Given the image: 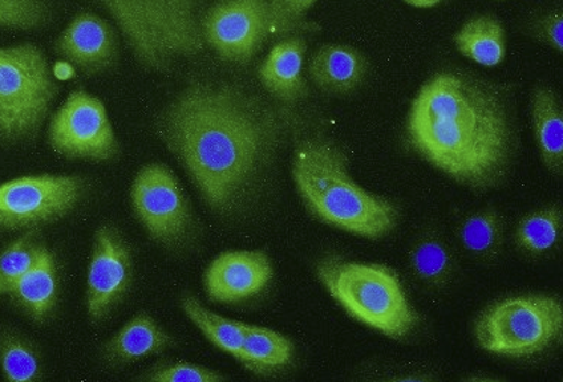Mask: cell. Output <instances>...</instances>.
Masks as SVG:
<instances>
[{
    "label": "cell",
    "instance_id": "1",
    "mask_svg": "<svg viewBox=\"0 0 563 382\" xmlns=\"http://www.w3.org/2000/svg\"><path fill=\"white\" fill-rule=\"evenodd\" d=\"M162 132L206 201L225 209L251 181L269 130L249 97L229 85H189L166 109Z\"/></svg>",
    "mask_w": 563,
    "mask_h": 382
},
{
    "label": "cell",
    "instance_id": "2",
    "mask_svg": "<svg viewBox=\"0 0 563 382\" xmlns=\"http://www.w3.org/2000/svg\"><path fill=\"white\" fill-rule=\"evenodd\" d=\"M407 135L420 156L472 188L493 185L508 164V121L496 96L453 73L421 87Z\"/></svg>",
    "mask_w": 563,
    "mask_h": 382
},
{
    "label": "cell",
    "instance_id": "3",
    "mask_svg": "<svg viewBox=\"0 0 563 382\" xmlns=\"http://www.w3.org/2000/svg\"><path fill=\"white\" fill-rule=\"evenodd\" d=\"M294 178L310 212L330 226L368 239L384 238L398 226V209L356 185L347 157L327 141L299 145Z\"/></svg>",
    "mask_w": 563,
    "mask_h": 382
},
{
    "label": "cell",
    "instance_id": "4",
    "mask_svg": "<svg viewBox=\"0 0 563 382\" xmlns=\"http://www.w3.org/2000/svg\"><path fill=\"white\" fill-rule=\"evenodd\" d=\"M144 67L166 72L174 61L201 54L198 0H99Z\"/></svg>",
    "mask_w": 563,
    "mask_h": 382
},
{
    "label": "cell",
    "instance_id": "5",
    "mask_svg": "<svg viewBox=\"0 0 563 382\" xmlns=\"http://www.w3.org/2000/svg\"><path fill=\"white\" fill-rule=\"evenodd\" d=\"M316 272L332 298L367 327L391 339H402L416 328L419 318L390 268L327 258Z\"/></svg>",
    "mask_w": 563,
    "mask_h": 382
},
{
    "label": "cell",
    "instance_id": "6",
    "mask_svg": "<svg viewBox=\"0 0 563 382\" xmlns=\"http://www.w3.org/2000/svg\"><path fill=\"white\" fill-rule=\"evenodd\" d=\"M56 95L58 88L38 47H0V140L19 142L38 132Z\"/></svg>",
    "mask_w": 563,
    "mask_h": 382
},
{
    "label": "cell",
    "instance_id": "7",
    "mask_svg": "<svg viewBox=\"0 0 563 382\" xmlns=\"http://www.w3.org/2000/svg\"><path fill=\"white\" fill-rule=\"evenodd\" d=\"M562 303L554 296L526 295L498 301L477 319V343L496 356H534L562 335Z\"/></svg>",
    "mask_w": 563,
    "mask_h": 382
},
{
    "label": "cell",
    "instance_id": "8",
    "mask_svg": "<svg viewBox=\"0 0 563 382\" xmlns=\"http://www.w3.org/2000/svg\"><path fill=\"white\" fill-rule=\"evenodd\" d=\"M48 141L56 153L70 160L108 161L119 150L103 101L80 89L55 113Z\"/></svg>",
    "mask_w": 563,
    "mask_h": 382
},
{
    "label": "cell",
    "instance_id": "9",
    "mask_svg": "<svg viewBox=\"0 0 563 382\" xmlns=\"http://www.w3.org/2000/svg\"><path fill=\"white\" fill-rule=\"evenodd\" d=\"M205 43L234 64L249 63L274 32L266 0H224L201 20Z\"/></svg>",
    "mask_w": 563,
    "mask_h": 382
},
{
    "label": "cell",
    "instance_id": "10",
    "mask_svg": "<svg viewBox=\"0 0 563 382\" xmlns=\"http://www.w3.org/2000/svg\"><path fill=\"white\" fill-rule=\"evenodd\" d=\"M82 195V181L67 176L15 178L0 186V227L22 229L55 221Z\"/></svg>",
    "mask_w": 563,
    "mask_h": 382
},
{
    "label": "cell",
    "instance_id": "11",
    "mask_svg": "<svg viewBox=\"0 0 563 382\" xmlns=\"http://www.w3.org/2000/svg\"><path fill=\"white\" fill-rule=\"evenodd\" d=\"M132 205L137 219L156 241L176 243L188 233L189 203L168 166L152 164L137 173Z\"/></svg>",
    "mask_w": 563,
    "mask_h": 382
},
{
    "label": "cell",
    "instance_id": "12",
    "mask_svg": "<svg viewBox=\"0 0 563 382\" xmlns=\"http://www.w3.org/2000/svg\"><path fill=\"white\" fill-rule=\"evenodd\" d=\"M131 250L111 227L97 230L88 271L87 304L92 319H101L131 283Z\"/></svg>",
    "mask_w": 563,
    "mask_h": 382
},
{
    "label": "cell",
    "instance_id": "13",
    "mask_svg": "<svg viewBox=\"0 0 563 382\" xmlns=\"http://www.w3.org/2000/svg\"><path fill=\"white\" fill-rule=\"evenodd\" d=\"M273 279L271 260L262 251H229L210 263L206 291L218 303H239L261 294Z\"/></svg>",
    "mask_w": 563,
    "mask_h": 382
},
{
    "label": "cell",
    "instance_id": "14",
    "mask_svg": "<svg viewBox=\"0 0 563 382\" xmlns=\"http://www.w3.org/2000/svg\"><path fill=\"white\" fill-rule=\"evenodd\" d=\"M56 51L87 75L108 70L119 55L115 31L92 12H80L59 35Z\"/></svg>",
    "mask_w": 563,
    "mask_h": 382
},
{
    "label": "cell",
    "instance_id": "15",
    "mask_svg": "<svg viewBox=\"0 0 563 382\" xmlns=\"http://www.w3.org/2000/svg\"><path fill=\"white\" fill-rule=\"evenodd\" d=\"M307 43L301 36H291L275 44L258 68L263 87L277 99L295 103L309 96L302 76Z\"/></svg>",
    "mask_w": 563,
    "mask_h": 382
},
{
    "label": "cell",
    "instance_id": "16",
    "mask_svg": "<svg viewBox=\"0 0 563 382\" xmlns=\"http://www.w3.org/2000/svg\"><path fill=\"white\" fill-rule=\"evenodd\" d=\"M368 70L367 59L355 47L327 44L310 61V76L316 87L328 95L343 96L363 84Z\"/></svg>",
    "mask_w": 563,
    "mask_h": 382
},
{
    "label": "cell",
    "instance_id": "17",
    "mask_svg": "<svg viewBox=\"0 0 563 382\" xmlns=\"http://www.w3.org/2000/svg\"><path fill=\"white\" fill-rule=\"evenodd\" d=\"M172 339L145 313L129 320L103 347L104 359L113 364L132 363L144 357L165 351Z\"/></svg>",
    "mask_w": 563,
    "mask_h": 382
},
{
    "label": "cell",
    "instance_id": "18",
    "mask_svg": "<svg viewBox=\"0 0 563 382\" xmlns=\"http://www.w3.org/2000/svg\"><path fill=\"white\" fill-rule=\"evenodd\" d=\"M8 294L24 308L32 318H46L54 310L58 295V275L54 255L43 247L34 266L12 284Z\"/></svg>",
    "mask_w": 563,
    "mask_h": 382
},
{
    "label": "cell",
    "instance_id": "19",
    "mask_svg": "<svg viewBox=\"0 0 563 382\" xmlns=\"http://www.w3.org/2000/svg\"><path fill=\"white\" fill-rule=\"evenodd\" d=\"M532 117L534 135L542 162L554 174L563 168V113L552 89L538 88L533 96Z\"/></svg>",
    "mask_w": 563,
    "mask_h": 382
},
{
    "label": "cell",
    "instance_id": "20",
    "mask_svg": "<svg viewBox=\"0 0 563 382\" xmlns=\"http://www.w3.org/2000/svg\"><path fill=\"white\" fill-rule=\"evenodd\" d=\"M294 345L286 336L269 328L245 325L239 361L258 375H269L290 364Z\"/></svg>",
    "mask_w": 563,
    "mask_h": 382
},
{
    "label": "cell",
    "instance_id": "21",
    "mask_svg": "<svg viewBox=\"0 0 563 382\" xmlns=\"http://www.w3.org/2000/svg\"><path fill=\"white\" fill-rule=\"evenodd\" d=\"M455 44L465 58L485 67H496L506 58L505 30L492 15H479L468 20L456 32Z\"/></svg>",
    "mask_w": 563,
    "mask_h": 382
},
{
    "label": "cell",
    "instance_id": "22",
    "mask_svg": "<svg viewBox=\"0 0 563 382\" xmlns=\"http://www.w3.org/2000/svg\"><path fill=\"white\" fill-rule=\"evenodd\" d=\"M181 306H184L186 316L197 325L210 343L239 359L246 324L222 318L217 313L209 312L194 296H186L181 301Z\"/></svg>",
    "mask_w": 563,
    "mask_h": 382
},
{
    "label": "cell",
    "instance_id": "23",
    "mask_svg": "<svg viewBox=\"0 0 563 382\" xmlns=\"http://www.w3.org/2000/svg\"><path fill=\"white\" fill-rule=\"evenodd\" d=\"M562 229V214L558 206L538 210L522 218L516 231V241L522 251L544 254L556 245Z\"/></svg>",
    "mask_w": 563,
    "mask_h": 382
},
{
    "label": "cell",
    "instance_id": "24",
    "mask_svg": "<svg viewBox=\"0 0 563 382\" xmlns=\"http://www.w3.org/2000/svg\"><path fill=\"white\" fill-rule=\"evenodd\" d=\"M42 250L43 247L35 241V234L30 233L0 254V284L3 292L10 291L12 284L34 266Z\"/></svg>",
    "mask_w": 563,
    "mask_h": 382
},
{
    "label": "cell",
    "instance_id": "25",
    "mask_svg": "<svg viewBox=\"0 0 563 382\" xmlns=\"http://www.w3.org/2000/svg\"><path fill=\"white\" fill-rule=\"evenodd\" d=\"M0 361L12 382H30L38 376L40 365L34 349L18 337H5L0 341Z\"/></svg>",
    "mask_w": 563,
    "mask_h": 382
},
{
    "label": "cell",
    "instance_id": "26",
    "mask_svg": "<svg viewBox=\"0 0 563 382\" xmlns=\"http://www.w3.org/2000/svg\"><path fill=\"white\" fill-rule=\"evenodd\" d=\"M501 219L494 212H482L473 215L463 226L464 245L476 254H493L500 247Z\"/></svg>",
    "mask_w": 563,
    "mask_h": 382
},
{
    "label": "cell",
    "instance_id": "27",
    "mask_svg": "<svg viewBox=\"0 0 563 382\" xmlns=\"http://www.w3.org/2000/svg\"><path fill=\"white\" fill-rule=\"evenodd\" d=\"M51 15L47 0H0V26L35 30Z\"/></svg>",
    "mask_w": 563,
    "mask_h": 382
},
{
    "label": "cell",
    "instance_id": "28",
    "mask_svg": "<svg viewBox=\"0 0 563 382\" xmlns=\"http://www.w3.org/2000/svg\"><path fill=\"white\" fill-rule=\"evenodd\" d=\"M412 262L417 274L429 283L444 282L451 271V258L445 248L437 241L420 243Z\"/></svg>",
    "mask_w": 563,
    "mask_h": 382
},
{
    "label": "cell",
    "instance_id": "29",
    "mask_svg": "<svg viewBox=\"0 0 563 382\" xmlns=\"http://www.w3.org/2000/svg\"><path fill=\"white\" fill-rule=\"evenodd\" d=\"M273 15L275 34H285L297 28L299 20L318 0H266Z\"/></svg>",
    "mask_w": 563,
    "mask_h": 382
},
{
    "label": "cell",
    "instance_id": "30",
    "mask_svg": "<svg viewBox=\"0 0 563 382\" xmlns=\"http://www.w3.org/2000/svg\"><path fill=\"white\" fill-rule=\"evenodd\" d=\"M148 380L155 382H220L224 381V376L209 371V369L201 368V365L174 363L156 369L148 376Z\"/></svg>",
    "mask_w": 563,
    "mask_h": 382
},
{
    "label": "cell",
    "instance_id": "31",
    "mask_svg": "<svg viewBox=\"0 0 563 382\" xmlns=\"http://www.w3.org/2000/svg\"><path fill=\"white\" fill-rule=\"evenodd\" d=\"M534 35L558 52L563 51V19L561 11H552L534 24Z\"/></svg>",
    "mask_w": 563,
    "mask_h": 382
},
{
    "label": "cell",
    "instance_id": "32",
    "mask_svg": "<svg viewBox=\"0 0 563 382\" xmlns=\"http://www.w3.org/2000/svg\"><path fill=\"white\" fill-rule=\"evenodd\" d=\"M404 2L415 8H433L439 7L444 0H404Z\"/></svg>",
    "mask_w": 563,
    "mask_h": 382
},
{
    "label": "cell",
    "instance_id": "33",
    "mask_svg": "<svg viewBox=\"0 0 563 382\" xmlns=\"http://www.w3.org/2000/svg\"><path fill=\"white\" fill-rule=\"evenodd\" d=\"M2 292H3V291H2V284H0V294H2Z\"/></svg>",
    "mask_w": 563,
    "mask_h": 382
}]
</instances>
